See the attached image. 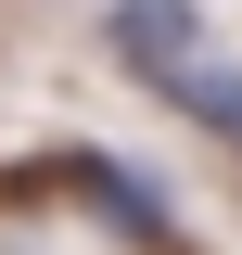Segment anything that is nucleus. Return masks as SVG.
Masks as SVG:
<instances>
[{"label": "nucleus", "mask_w": 242, "mask_h": 255, "mask_svg": "<svg viewBox=\"0 0 242 255\" xmlns=\"http://www.w3.org/2000/svg\"><path fill=\"white\" fill-rule=\"evenodd\" d=\"M102 38L127 51V77H140V90H166L191 128H204V140H230V153H242V64H217V51H204V26H191L179 0H153V13H115Z\"/></svg>", "instance_id": "nucleus-1"}, {"label": "nucleus", "mask_w": 242, "mask_h": 255, "mask_svg": "<svg viewBox=\"0 0 242 255\" xmlns=\"http://www.w3.org/2000/svg\"><path fill=\"white\" fill-rule=\"evenodd\" d=\"M64 179L90 191L115 230H140V243H179V204H166V179H140L127 153H90V140H77V153H64Z\"/></svg>", "instance_id": "nucleus-2"}]
</instances>
